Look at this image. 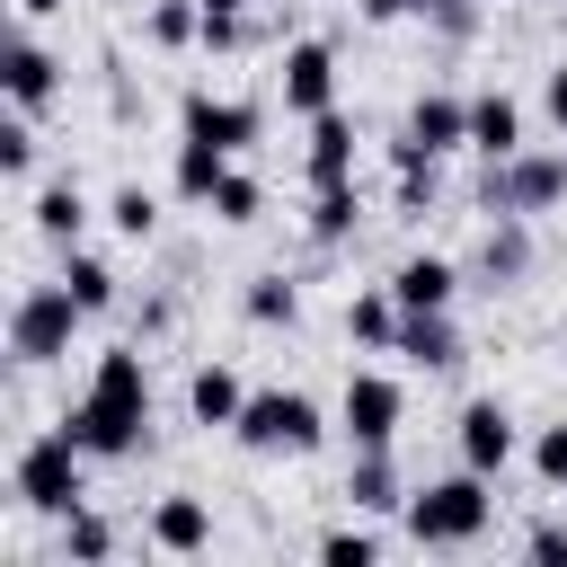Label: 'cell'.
Here are the masks:
<instances>
[{
	"mask_svg": "<svg viewBox=\"0 0 567 567\" xmlns=\"http://www.w3.org/2000/svg\"><path fill=\"white\" fill-rule=\"evenodd\" d=\"M62 434L89 461H133L151 443V363H142V346H106L97 354L89 390L62 408Z\"/></svg>",
	"mask_w": 567,
	"mask_h": 567,
	"instance_id": "1",
	"label": "cell"
},
{
	"mask_svg": "<svg viewBox=\"0 0 567 567\" xmlns=\"http://www.w3.org/2000/svg\"><path fill=\"white\" fill-rule=\"evenodd\" d=\"M487 523H496V496H487V470H470V461L452 478L408 487V540L416 549H470Z\"/></svg>",
	"mask_w": 567,
	"mask_h": 567,
	"instance_id": "2",
	"label": "cell"
},
{
	"mask_svg": "<svg viewBox=\"0 0 567 567\" xmlns=\"http://www.w3.org/2000/svg\"><path fill=\"white\" fill-rule=\"evenodd\" d=\"M9 487H18V505L27 514H71V505H89V452L62 434V425H44V434H27L18 443V461H9Z\"/></svg>",
	"mask_w": 567,
	"mask_h": 567,
	"instance_id": "3",
	"label": "cell"
},
{
	"mask_svg": "<svg viewBox=\"0 0 567 567\" xmlns=\"http://www.w3.org/2000/svg\"><path fill=\"white\" fill-rule=\"evenodd\" d=\"M80 301H71V284L53 275V284H27L18 301H9V354L18 363H62L71 354V337H80Z\"/></svg>",
	"mask_w": 567,
	"mask_h": 567,
	"instance_id": "4",
	"label": "cell"
},
{
	"mask_svg": "<svg viewBox=\"0 0 567 567\" xmlns=\"http://www.w3.org/2000/svg\"><path fill=\"white\" fill-rule=\"evenodd\" d=\"M549 204H567V151H514V159H487V177H478V213H549Z\"/></svg>",
	"mask_w": 567,
	"mask_h": 567,
	"instance_id": "5",
	"label": "cell"
},
{
	"mask_svg": "<svg viewBox=\"0 0 567 567\" xmlns=\"http://www.w3.org/2000/svg\"><path fill=\"white\" fill-rule=\"evenodd\" d=\"M230 434H239V452H319L328 416H319L310 390H248V408H239Z\"/></svg>",
	"mask_w": 567,
	"mask_h": 567,
	"instance_id": "6",
	"label": "cell"
},
{
	"mask_svg": "<svg viewBox=\"0 0 567 567\" xmlns=\"http://www.w3.org/2000/svg\"><path fill=\"white\" fill-rule=\"evenodd\" d=\"M337 425H346L354 452H390L399 425H408V390H399L390 372H346V390H337Z\"/></svg>",
	"mask_w": 567,
	"mask_h": 567,
	"instance_id": "7",
	"label": "cell"
},
{
	"mask_svg": "<svg viewBox=\"0 0 567 567\" xmlns=\"http://www.w3.org/2000/svg\"><path fill=\"white\" fill-rule=\"evenodd\" d=\"M177 133H195V142H221V151H248V142L266 133V115H257L248 97H213V89H186V106H177Z\"/></svg>",
	"mask_w": 567,
	"mask_h": 567,
	"instance_id": "8",
	"label": "cell"
},
{
	"mask_svg": "<svg viewBox=\"0 0 567 567\" xmlns=\"http://www.w3.org/2000/svg\"><path fill=\"white\" fill-rule=\"evenodd\" d=\"M275 89H284V106H292V115H319V106H337V53H328L319 35L284 44V71H275Z\"/></svg>",
	"mask_w": 567,
	"mask_h": 567,
	"instance_id": "9",
	"label": "cell"
},
{
	"mask_svg": "<svg viewBox=\"0 0 567 567\" xmlns=\"http://www.w3.org/2000/svg\"><path fill=\"white\" fill-rule=\"evenodd\" d=\"M452 443H461V461H470V470H487V478H496V470L514 461V443H523V434H514V408H505V399H470V408H461V425H452Z\"/></svg>",
	"mask_w": 567,
	"mask_h": 567,
	"instance_id": "10",
	"label": "cell"
},
{
	"mask_svg": "<svg viewBox=\"0 0 567 567\" xmlns=\"http://www.w3.org/2000/svg\"><path fill=\"white\" fill-rule=\"evenodd\" d=\"M0 89H9V106H53L62 97V62L35 44V35H9V53H0Z\"/></svg>",
	"mask_w": 567,
	"mask_h": 567,
	"instance_id": "11",
	"label": "cell"
},
{
	"mask_svg": "<svg viewBox=\"0 0 567 567\" xmlns=\"http://www.w3.org/2000/svg\"><path fill=\"white\" fill-rule=\"evenodd\" d=\"M399 133H408L416 151H434V159H443V151H470V97H452V89H425V97L408 106V124H399Z\"/></svg>",
	"mask_w": 567,
	"mask_h": 567,
	"instance_id": "12",
	"label": "cell"
},
{
	"mask_svg": "<svg viewBox=\"0 0 567 567\" xmlns=\"http://www.w3.org/2000/svg\"><path fill=\"white\" fill-rule=\"evenodd\" d=\"M390 292H399V310H452L461 266H452V257H434V248H416V257H399V266H390Z\"/></svg>",
	"mask_w": 567,
	"mask_h": 567,
	"instance_id": "13",
	"label": "cell"
},
{
	"mask_svg": "<svg viewBox=\"0 0 567 567\" xmlns=\"http://www.w3.org/2000/svg\"><path fill=\"white\" fill-rule=\"evenodd\" d=\"M390 354L416 363V372H452V363H461V328H452V310H408Z\"/></svg>",
	"mask_w": 567,
	"mask_h": 567,
	"instance_id": "14",
	"label": "cell"
},
{
	"mask_svg": "<svg viewBox=\"0 0 567 567\" xmlns=\"http://www.w3.org/2000/svg\"><path fill=\"white\" fill-rule=\"evenodd\" d=\"M301 168H310V186H346V177H354V115L319 106V115H310V151H301Z\"/></svg>",
	"mask_w": 567,
	"mask_h": 567,
	"instance_id": "15",
	"label": "cell"
},
{
	"mask_svg": "<svg viewBox=\"0 0 567 567\" xmlns=\"http://www.w3.org/2000/svg\"><path fill=\"white\" fill-rule=\"evenodd\" d=\"M151 549H168V558L213 549V505H204V496H159V505H151Z\"/></svg>",
	"mask_w": 567,
	"mask_h": 567,
	"instance_id": "16",
	"label": "cell"
},
{
	"mask_svg": "<svg viewBox=\"0 0 567 567\" xmlns=\"http://www.w3.org/2000/svg\"><path fill=\"white\" fill-rule=\"evenodd\" d=\"M470 151H478V159H514V151H523V106H514L505 89H478V97H470Z\"/></svg>",
	"mask_w": 567,
	"mask_h": 567,
	"instance_id": "17",
	"label": "cell"
},
{
	"mask_svg": "<svg viewBox=\"0 0 567 567\" xmlns=\"http://www.w3.org/2000/svg\"><path fill=\"white\" fill-rule=\"evenodd\" d=\"M478 275H487V284H523V275H532V230H523V213H487V230H478Z\"/></svg>",
	"mask_w": 567,
	"mask_h": 567,
	"instance_id": "18",
	"label": "cell"
},
{
	"mask_svg": "<svg viewBox=\"0 0 567 567\" xmlns=\"http://www.w3.org/2000/svg\"><path fill=\"white\" fill-rule=\"evenodd\" d=\"M239 408H248V381H239L230 363H195V381H186V416H195V425H239Z\"/></svg>",
	"mask_w": 567,
	"mask_h": 567,
	"instance_id": "19",
	"label": "cell"
},
{
	"mask_svg": "<svg viewBox=\"0 0 567 567\" xmlns=\"http://www.w3.org/2000/svg\"><path fill=\"white\" fill-rule=\"evenodd\" d=\"M346 505H354V514H408L399 461H390V452H354V470H346Z\"/></svg>",
	"mask_w": 567,
	"mask_h": 567,
	"instance_id": "20",
	"label": "cell"
},
{
	"mask_svg": "<svg viewBox=\"0 0 567 567\" xmlns=\"http://www.w3.org/2000/svg\"><path fill=\"white\" fill-rule=\"evenodd\" d=\"M399 319H408V310H399V292H390V284H363V292L346 301V337H354V346H372V354H390V346H399Z\"/></svg>",
	"mask_w": 567,
	"mask_h": 567,
	"instance_id": "21",
	"label": "cell"
},
{
	"mask_svg": "<svg viewBox=\"0 0 567 567\" xmlns=\"http://www.w3.org/2000/svg\"><path fill=\"white\" fill-rule=\"evenodd\" d=\"M221 177H230V151L186 133V142H177V168H168V186H177L186 204H213V195H221Z\"/></svg>",
	"mask_w": 567,
	"mask_h": 567,
	"instance_id": "22",
	"label": "cell"
},
{
	"mask_svg": "<svg viewBox=\"0 0 567 567\" xmlns=\"http://www.w3.org/2000/svg\"><path fill=\"white\" fill-rule=\"evenodd\" d=\"M301 221H310V239H319V248L354 239V221H363V195H354V177H346V186H310V213H301Z\"/></svg>",
	"mask_w": 567,
	"mask_h": 567,
	"instance_id": "23",
	"label": "cell"
},
{
	"mask_svg": "<svg viewBox=\"0 0 567 567\" xmlns=\"http://www.w3.org/2000/svg\"><path fill=\"white\" fill-rule=\"evenodd\" d=\"M62 284H71V301L97 319V310H115V266L106 257H89V248H62Z\"/></svg>",
	"mask_w": 567,
	"mask_h": 567,
	"instance_id": "24",
	"label": "cell"
},
{
	"mask_svg": "<svg viewBox=\"0 0 567 567\" xmlns=\"http://www.w3.org/2000/svg\"><path fill=\"white\" fill-rule=\"evenodd\" d=\"M35 230H44V239H62V248H71V239H80V230H89V195H80V186H71V177H62V186H44V195H35Z\"/></svg>",
	"mask_w": 567,
	"mask_h": 567,
	"instance_id": "25",
	"label": "cell"
},
{
	"mask_svg": "<svg viewBox=\"0 0 567 567\" xmlns=\"http://www.w3.org/2000/svg\"><path fill=\"white\" fill-rule=\"evenodd\" d=\"M239 310H248L257 328H292V319H301V284H292V275H257V284L239 292Z\"/></svg>",
	"mask_w": 567,
	"mask_h": 567,
	"instance_id": "26",
	"label": "cell"
},
{
	"mask_svg": "<svg viewBox=\"0 0 567 567\" xmlns=\"http://www.w3.org/2000/svg\"><path fill=\"white\" fill-rule=\"evenodd\" d=\"M62 558H80V567L115 558V523H106V514H89V505H71V514H62Z\"/></svg>",
	"mask_w": 567,
	"mask_h": 567,
	"instance_id": "27",
	"label": "cell"
},
{
	"mask_svg": "<svg viewBox=\"0 0 567 567\" xmlns=\"http://www.w3.org/2000/svg\"><path fill=\"white\" fill-rule=\"evenodd\" d=\"M257 213H266V186H257L248 168H230V177H221V195H213V221H230V230H248Z\"/></svg>",
	"mask_w": 567,
	"mask_h": 567,
	"instance_id": "28",
	"label": "cell"
},
{
	"mask_svg": "<svg viewBox=\"0 0 567 567\" xmlns=\"http://www.w3.org/2000/svg\"><path fill=\"white\" fill-rule=\"evenodd\" d=\"M106 221H115L124 239H151V230H159V195H151V186H115V195H106Z\"/></svg>",
	"mask_w": 567,
	"mask_h": 567,
	"instance_id": "29",
	"label": "cell"
},
{
	"mask_svg": "<svg viewBox=\"0 0 567 567\" xmlns=\"http://www.w3.org/2000/svg\"><path fill=\"white\" fill-rule=\"evenodd\" d=\"M319 558H328V567H372V558H381V532L337 523V532H319Z\"/></svg>",
	"mask_w": 567,
	"mask_h": 567,
	"instance_id": "30",
	"label": "cell"
},
{
	"mask_svg": "<svg viewBox=\"0 0 567 567\" xmlns=\"http://www.w3.org/2000/svg\"><path fill=\"white\" fill-rule=\"evenodd\" d=\"M532 478L540 487H567V425H540L532 434Z\"/></svg>",
	"mask_w": 567,
	"mask_h": 567,
	"instance_id": "31",
	"label": "cell"
},
{
	"mask_svg": "<svg viewBox=\"0 0 567 567\" xmlns=\"http://www.w3.org/2000/svg\"><path fill=\"white\" fill-rule=\"evenodd\" d=\"M0 168H9V177H27V168H35V124H27V106L0 124Z\"/></svg>",
	"mask_w": 567,
	"mask_h": 567,
	"instance_id": "32",
	"label": "cell"
},
{
	"mask_svg": "<svg viewBox=\"0 0 567 567\" xmlns=\"http://www.w3.org/2000/svg\"><path fill=\"white\" fill-rule=\"evenodd\" d=\"M434 186H443L434 168H399V213H425V204H434Z\"/></svg>",
	"mask_w": 567,
	"mask_h": 567,
	"instance_id": "33",
	"label": "cell"
},
{
	"mask_svg": "<svg viewBox=\"0 0 567 567\" xmlns=\"http://www.w3.org/2000/svg\"><path fill=\"white\" fill-rule=\"evenodd\" d=\"M540 567H567V523H532V540H523Z\"/></svg>",
	"mask_w": 567,
	"mask_h": 567,
	"instance_id": "34",
	"label": "cell"
},
{
	"mask_svg": "<svg viewBox=\"0 0 567 567\" xmlns=\"http://www.w3.org/2000/svg\"><path fill=\"white\" fill-rule=\"evenodd\" d=\"M540 106H549V124L567 133V62H549V80H540Z\"/></svg>",
	"mask_w": 567,
	"mask_h": 567,
	"instance_id": "35",
	"label": "cell"
},
{
	"mask_svg": "<svg viewBox=\"0 0 567 567\" xmlns=\"http://www.w3.org/2000/svg\"><path fill=\"white\" fill-rule=\"evenodd\" d=\"M354 9H363L372 27H390V18H416V0H354Z\"/></svg>",
	"mask_w": 567,
	"mask_h": 567,
	"instance_id": "36",
	"label": "cell"
},
{
	"mask_svg": "<svg viewBox=\"0 0 567 567\" xmlns=\"http://www.w3.org/2000/svg\"><path fill=\"white\" fill-rule=\"evenodd\" d=\"M18 9H27V18H53V9H71V0H18Z\"/></svg>",
	"mask_w": 567,
	"mask_h": 567,
	"instance_id": "37",
	"label": "cell"
},
{
	"mask_svg": "<svg viewBox=\"0 0 567 567\" xmlns=\"http://www.w3.org/2000/svg\"><path fill=\"white\" fill-rule=\"evenodd\" d=\"M204 9H248V0H204Z\"/></svg>",
	"mask_w": 567,
	"mask_h": 567,
	"instance_id": "38",
	"label": "cell"
}]
</instances>
